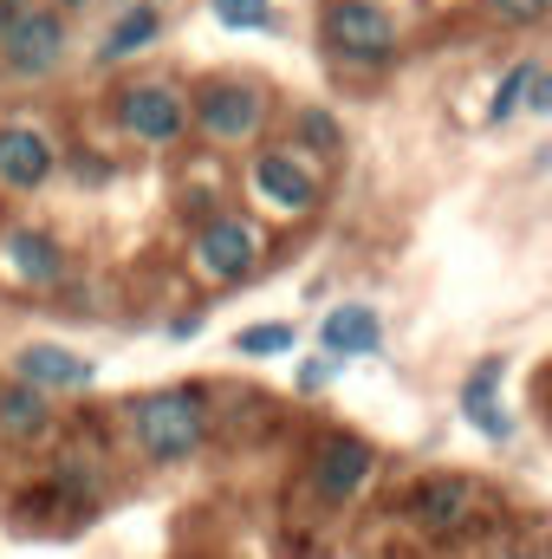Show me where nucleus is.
<instances>
[{
  "label": "nucleus",
  "instance_id": "obj_1",
  "mask_svg": "<svg viewBox=\"0 0 552 559\" xmlns=\"http://www.w3.org/2000/svg\"><path fill=\"white\" fill-rule=\"evenodd\" d=\"M131 429H137V449L149 455V462H182V455H195L202 436H208V397H202L195 384L137 397Z\"/></svg>",
  "mask_w": 552,
  "mask_h": 559
},
{
  "label": "nucleus",
  "instance_id": "obj_2",
  "mask_svg": "<svg viewBox=\"0 0 552 559\" xmlns=\"http://www.w3.org/2000/svg\"><path fill=\"white\" fill-rule=\"evenodd\" d=\"M325 46H332L338 66H358V72L391 66V59H397V20H391L377 0H332V13H325Z\"/></svg>",
  "mask_w": 552,
  "mask_h": 559
},
{
  "label": "nucleus",
  "instance_id": "obj_3",
  "mask_svg": "<svg viewBox=\"0 0 552 559\" xmlns=\"http://www.w3.org/2000/svg\"><path fill=\"white\" fill-rule=\"evenodd\" d=\"M475 514H481V488L468 475H422L404 495V521L422 540H455L475 527Z\"/></svg>",
  "mask_w": 552,
  "mask_h": 559
},
{
  "label": "nucleus",
  "instance_id": "obj_4",
  "mask_svg": "<svg viewBox=\"0 0 552 559\" xmlns=\"http://www.w3.org/2000/svg\"><path fill=\"white\" fill-rule=\"evenodd\" d=\"M65 59V13L52 7H13L0 26V66L13 79H46Z\"/></svg>",
  "mask_w": 552,
  "mask_h": 559
},
{
  "label": "nucleus",
  "instance_id": "obj_5",
  "mask_svg": "<svg viewBox=\"0 0 552 559\" xmlns=\"http://www.w3.org/2000/svg\"><path fill=\"white\" fill-rule=\"evenodd\" d=\"M261 111H267V98H261L254 85H241V79H208V85L189 98V118H195V124H202L215 143L254 138Z\"/></svg>",
  "mask_w": 552,
  "mask_h": 559
},
{
  "label": "nucleus",
  "instance_id": "obj_6",
  "mask_svg": "<svg viewBox=\"0 0 552 559\" xmlns=\"http://www.w3.org/2000/svg\"><path fill=\"white\" fill-rule=\"evenodd\" d=\"M254 261H261V235L241 222V215H215L202 235H195V267L208 280H248L254 274Z\"/></svg>",
  "mask_w": 552,
  "mask_h": 559
},
{
  "label": "nucleus",
  "instance_id": "obj_7",
  "mask_svg": "<svg viewBox=\"0 0 552 559\" xmlns=\"http://www.w3.org/2000/svg\"><path fill=\"white\" fill-rule=\"evenodd\" d=\"M118 118H124V131L143 143H176L189 131V98L176 92V85H131L124 98H118Z\"/></svg>",
  "mask_w": 552,
  "mask_h": 559
},
{
  "label": "nucleus",
  "instance_id": "obj_8",
  "mask_svg": "<svg viewBox=\"0 0 552 559\" xmlns=\"http://www.w3.org/2000/svg\"><path fill=\"white\" fill-rule=\"evenodd\" d=\"M371 462H377L371 442L338 429V436H325V442L312 449V488H319L325 501H351V495L371 481Z\"/></svg>",
  "mask_w": 552,
  "mask_h": 559
},
{
  "label": "nucleus",
  "instance_id": "obj_9",
  "mask_svg": "<svg viewBox=\"0 0 552 559\" xmlns=\"http://www.w3.org/2000/svg\"><path fill=\"white\" fill-rule=\"evenodd\" d=\"M52 163H59V150L46 143V131H33V124H0V182H7V189H39V182L52 176Z\"/></svg>",
  "mask_w": 552,
  "mask_h": 559
},
{
  "label": "nucleus",
  "instance_id": "obj_10",
  "mask_svg": "<svg viewBox=\"0 0 552 559\" xmlns=\"http://www.w3.org/2000/svg\"><path fill=\"white\" fill-rule=\"evenodd\" d=\"M501 378H507V358H481V365L468 371V384H461V417L475 423L481 436H494V442L514 436V417H507V404H501Z\"/></svg>",
  "mask_w": 552,
  "mask_h": 559
},
{
  "label": "nucleus",
  "instance_id": "obj_11",
  "mask_svg": "<svg viewBox=\"0 0 552 559\" xmlns=\"http://www.w3.org/2000/svg\"><path fill=\"white\" fill-rule=\"evenodd\" d=\"M254 189L274 202L279 215H305V209H319V182H312L286 150H261V156H254Z\"/></svg>",
  "mask_w": 552,
  "mask_h": 559
},
{
  "label": "nucleus",
  "instance_id": "obj_12",
  "mask_svg": "<svg viewBox=\"0 0 552 559\" xmlns=\"http://www.w3.org/2000/svg\"><path fill=\"white\" fill-rule=\"evenodd\" d=\"M0 261L26 280V286H52V280L65 274V254H59V241L46 228H7L0 235Z\"/></svg>",
  "mask_w": 552,
  "mask_h": 559
},
{
  "label": "nucleus",
  "instance_id": "obj_13",
  "mask_svg": "<svg viewBox=\"0 0 552 559\" xmlns=\"http://www.w3.org/2000/svg\"><path fill=\"white\" fill-rule=\"evenodd\" d=\"M20 384H33V391H85L92 358H79L65 345H26L20 352Z\"/></svg>",
  "mask_w": 552,
  "mask_h": 559
},
{
  "label": "nucleus",
  "instance_id": "obj_14",
  "mask_svg": "<svg viewBox=\"0 0 552 559\" xmlns=\"http://www.w3.org/2000/svg\"><path fill=\"white\" fill-rule=\"evenodd\" d=\"M319 338H325V352H332V358L377 352V345H384V319H377L371 306H332V312H325V325H319Z\"/></svg>",
  "mask_w": 552,
  "mask_h": 559
},
{
  "label": "nucleus",
  "instance_id": "obj_15",
  "mask_svg": "<svg viewBox=\"0 0 552 559\" xmlns=\"http://www.w3.org/2000/svg\"><path fill=\"white\" fill-rule=\"evenodd\" d=\"M163 33V13L149 7V0H137V7H124V20L105 33V46H98V66H118V59H137L143 46Z\"/></svg>",
  "mask_w": 552,
  "mask_h": 559
},
{
  "label": "nucleus",
  "instance_id": "obj_16",
  "mask_svg": "<svg viewBox=\"0 0 552 559\" xmlns=\"http://www.w3.org/2000/svg\"><path fill=\"white\" fill-rule=\"evenodd\" d=\"M46 423H52L46 391H33V384H7L0 391V436L7 442H33V436H46Z\"/></svg>",
  "mask_w": 552,
  "mask_h": 559
},
{
  "label": "nucleus",
  "instance_id": "obj_17",
  "mask_svg": "<svg viewBox=\"0 0 552 559\" xmlns=\"http://www.w3.org/2000/svg\"><path fill=\"white\" fill-rule=\"evenodd\" d=\"M208 7H215V20L235 26V33H261V26H274V0H208Z\"/></svg>",
  "mask_w": 552,
  "mask_h": 559
},
{
  "label": "nucleus",
  "instance_id": "obj_18",
  "mask_svg": "<svg viewBox=\"0 0 552 559\" xmlns=\"http://www.w3.org/2000/svg\"><path fill=\"white\" fill-rule=\"evenodd\" d=\"M235 352H248V358H267V352H292V325H248L241 338H235Z\"/></svg>",
  "mask_w": 552,
  "mask_h": 559
},
{
  "label": "nucleus",
  "instance_id": "obj_19",
  "mask_svg": "<svg viewBox=\"0 0 552 559\" xmlns=\"http://www.w3.org/2000/svg\"><path fill=\"white\" fill-rule=\"evenodd\" d=\"M527 79H533V66H514L507 79H501V92H494V105H488V118L501 124V118H514L520 105H527Z\"/></svg>",
  "mask_w": 552,
  "mask_h": 559
},
{
  "label": "nucleus",
  "instance_id": "obj_20",
  "mask_svg": "<svg viewBox=\"0 0 552 559\" xmlns=\"http://www.w3.org/2000/svg\"><path fill=\"white\" fill-rule=\"evenodd\" d=\"M299 143H305V150H338L345 131H338L332 111H299Z\"/></svg>",
  "mask_w": 552,
  "mask_h": 559
},
{
  "label": "nucleus",
  "instance_id": "obj_21",
  "mask_svg": "<svg viewBox=\"0 0 552 559\" xmlns=\"http://www.w3.org/2000/svg\"><path fill=\"white\" fill-rule=\"evenodd\" d=\"M488 13L507 20V26H533V20H547L552 13V0H488Z\"/></svg>",
  "mask_w": 552,
  "mask_h": 559
},
{
  "label": "nucleus",
  "instance_id": "obj_22",
  "mask_svg": "<svg viewBox=\"0 0 552 559\" xmlns=\"http://www.w3.org/2000/svg\"><path fill=\"white\" fill-rule=\"evenodd\" d=\"M338 378V358H312V365H299V391H325Z\"/></svg>",
  "mask_w": 552,
  "mask_h": 559
},
{
  "label": "nucleus",
  "instance_id": "obj_23",
  "mask_svg": "<svg viewBox=\"0 0 552 559\" xmlns=\"http://www.w3.org/2000/svg\"><path fill=\"white\" fill-rule=\"evenodd\" d=\"M527 105H533L540 118H552V72L547 66H533V79H527Z\"/></svg>",
  "mask_w": 552,
  "mask_h": 559
},
{
  "label": "nucleus",
  "instance_id": "obj_24",
  "mask_svg": "<svg viewBox=\"0 0 552 559\" xmlns=\"http://www.w3.org/2000/svg\"><path fill=\"white\" fill-rule=\"evenodd\" d=\"M507 559H540V554H507Z\"/></svg>",
  "mask_w": 552,
  "mask_h": 559
},
{
  "label": "nucleus",
  "instance_id": "obj_25",
  "mask_svg": "<svg viewBox=\"0 0 552 559\" xmlns=\"http://www.w3.org/2000/svg\"><path fill=\"white\" fill-rule=\"evenodd\" d=\"M65 7H79V0H65Z\"/></svg>",
  "mask_w": 552,
  "mask_h": 559
}]
</instances>
